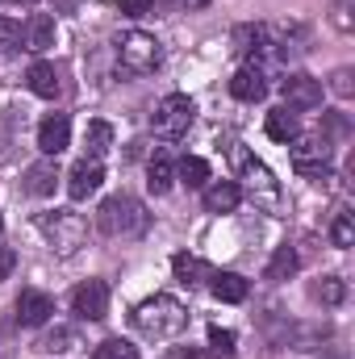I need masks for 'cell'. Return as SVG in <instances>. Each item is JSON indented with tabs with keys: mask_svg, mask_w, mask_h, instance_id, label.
I'll list each match as a JSON object with an SVG mask.
<instances>
[{
	"mask_svg": "<svg viewBox=\"0 0 355 359\" xmlns=\"http://www.w3.org/2000/svg\"><path fill=\"white\" fill-rule=\"evenodd\" d=\"M230 159H234V172H239V192H243L260 213H267V217H284V213H288L284 184L272 176V168H267L264 159H255L247 147H234Z\"/></svg>",
	"mask_w": 355,
	"mask_h": 359,
	"instance_id": "1",
	"label": "cell"
},
{
	"mask_svg": "<svg viewBox=\"0 0 355 359\" xmlns=\"http://www.w3.org/2000/svg\"><path fill=\"white\" fill-rule=\"evenodd\" d=\"M34 226H38V234L51 243V251L55 255H76L80 247H88V217L84 213H76V209H46V213H38L34 217Z\"/></svg>",
	"mask_w": 355,
	"mask_h": 359,
	"instance_id": "2",
	"label": "cell"
},
{
	"mask_svg": "<svg viewBox=\"0 0 355 359\" xmlns=\"http://www.w3.org/2000/svg\"><path fill=\"white\" fill-rule=\"evenodd\" d=\"M147 226H151V213H147L142 201H134L130 192L105 196L100 209H96V230L109 234V238H142Z\"/></svg>",
	"mask_w": 355,
	"mask_h": 359,
	"instance_id": "3",
	"label": "cell"
},
{
	"mask_svg": "<svg viewBox=\"0 0 355 359\" xmlns=\"http://www.w3.org/2000/svg\"><path fill=\"white\" fill-rule=\"evenodd\" d=\"M134 326L147 339H176V334L188 330V305L168 297V292H155L134 309Z\"/></svg>",
	"mask_w": 355,
	"mask_h": 359,
	"instance_id": "4",
	"label": "cell"
},
{
	"mask_svg": "<svg viewBox=\"0 0 355 359\" xmlns=\"http://www.w3.org/2000/svg\"><path fill=\"white\" fill-rule=\"evenodd\" d=\"M113 50H117L121 76H151V72H159V63H163V46H159V38L147 34V29H126V34H117Z\"/></svg>",
	"mask_w": 355,
	"mask_h": 359,
	"instance_id": "5",
	"label": "cell"
},
{
	"mask_svg": "<svg viewBox=\"0 0 355 359\" xmlns=\"http://www.w3.org/2000/svg\"><path fill=\"white\" fill-rule=\"evenodd\" d=\"M192 121H196V104H192L184 92L163 96V100L155 104V113H151V126H155V134H159V138H168V142L184 138V134L192 130Z\"/></svg>",
	"mask_w": 355,
	"mask_h": 359,
	"instance_id": "6",
	"label": "cell"
},
{
	"mask_svg": "<svg viewBox=\"0 0 355 359\" xmlns=\"http://www.w3.org/2000/svg\"><path fill=\"white\" fill-rule=\"evenodd\" d=\"M284 104L293 109V113H309V109H322V80H314V76H305V72H293L284 84Z\"/></svg>",
	"mask_w": 355,
	"mask_h": 359,
	"instance_id": "7",
	"label": "cell"
},
{
	"mask_svg": "<svg viewBox=\"0 0 355 359\" xmlns=\"http://www.w3.org/2000/svg\"><path fill=\"white\" fill-rule=\"evenodd\" d=\"M72 309H76L84 322L109 318V284H105V280H84V284L72 292Z\"/></svg>",
	"mask_w": 355,
	"mask_h": 359,
	"instance_id": "8",
	"label": "cell"
},
{
	"mask_svg": "<svg viewBox=\"0 0 355 359\" xmlns=\"http://www.w3.org/2000/svg\"><path fill=\"white\" fill-rule=\"evenodd\" d=\"M67 147H72V121H67V113H46L38 121V151L51 155V159H59Z\"/></svg>",
	"mask_w": 355,
	"mask_h": 359,
	"instance_id": "9",
	"label": "cell"
},
{
	"mask_svg": "<svg viewBox=\"0 0 355 359\" xmlns=\"http://www.w3.org/2000/svg\"><path fill=\"white\" fill-rule=\"evenodd\" d=\"M100 184H105V168L92 163V159H80L72 168V176H67V196L72 201H88L92 192H100Z\"/></svg>",
	"mask_w": 355,
	"mask_h": 359,
	"instance_id": "10",
	"label": "cell"
},
{
	"mask_svg": "<svg viewBox=\"0 0 355 359\" xmlns=\"http://www.w3.org/2000/svg\"><path fill=\"white\" fill-rule=\"evenodd\" d=\"M51 313H55V301H51L46 292L25 288V292L17 297V322H21V326H46Z\"/></svg>",
	"mask_w": 355,
	"mask_h": 359,
	"instance_id": "11",
	"label": "cell"
},
{
	"mask_svg": "<svg viewBox=\"0 0 355 359\" xmlns=\"http://www.w3.org/2000/svg\"><path fill=\"white\" fill-rule=\"evenodd\" d=\"M59 163L46 155V159H38L29 172H25V180H21V188L29 192V196H55V188H59Z\"/></svg>",
	"mask_w": 355,
	"mask_h": 359,
	"instance_id": "12",
	"label": "cell"
},
{
	"mask_svg": "<svg viewBox=\"0 0 355 359\" xmlns=\"http://www.w3.org/2000/svg\"><path fill=\"white\" fill-rule=\"evenodd\" d=\"M21 46H25V50H34V55L51 50V46H55V17L34 13V17L21 25Z\"/></svg>",
	"mask_w": 355,
	"mask_h": 359,
	"instance_id": "13",
	"label": "cell"
},
{
	"mask_svg": "<svg viewBox=\"0 0 355 359\" xmlns=\"http://www.w3.org/2000/svg\"><path fill=\"white\" fill-rule=\"evenodd\" d=\"M230 42H234V55H243V59H251V63H255L267 46H272V34H267V25L247 21V25H239V29H234V38H230Z\"/></svg>",
	"mask_w": 355,
	"mask_h": 359,
	"instance_id": "14",
	"label": "cell"
},
{
	"mask_svg": "<svg viewBox=\"0 0 355 359\" xmlns=\"http://www.w3.org/2000/svg\"><path fill=\"white\" fill-rule=\"evenodd\" d=\"M230 96H234V100H247V104L264 100V96H267V80H264V72H260L255 63L239 67V72H234V80H230Z\"/></svg>",
	"mask_w": 355,
	"mask_h": 359,
	"instance_id": "15",
	"label": "cell"
},
{
	"mask_svg": "<svg viewBox=\"0 0 355 359\" xmlns=\"http://www.w3.org/2000/svg\"><path fill=\"white\" fill-rule=\"evenodd\" d=\"M201 201H205L209 213H234L239 201H243V192H239L234 180H217V184H205L201 188Z\"/></svg>",
	"mask_w": 355,
	"mask_h": 359,
	"instance_id": "16",
	"label": "cell"
},
{
	"mask_svg": "<svg viewBox=\"0 0 355 359\" xmlns=\"http://www.w3.org/2000/svg\"><path fill=\"white\" fill-rule=\"evenodd\" d=\"M209 288H213V297L226 301V305H243L247 292H251V284H247L239 271H213V276H209Z\"/></svg>",
	"mask_w": 355,
	"mask_h": 359,
	"instance_id": "17",
	"label": "cell"
},
{
	"mask_svg": "<svg viewBox=\"0 0 355 359\" xmlns=\"http://www.w3.org/2000/svg\"><path fill=\"white\" fill-rule=\"evenodd\" d=\"M322 339H330V326H305V322H293V326H284V334H280V343L293 347V351H314V347H322Z\"/></svg>",
	"mask_w": 355,
	"mask_h": 359,
	"instance_id": "18",
	"label": "cell"
},
{
	"mask_svg": "<svg viewBox=\"0 0 355 359\" xmlns=\"http://www.w3.org/2000/svg\"><path fill=\"white\" fill-rule=\"evenodd\" d=\"M76 347H84V339H80L76 326H55V330H46L34 343V351H42V355H63V351H76Z\"/></svg>",
	"mask_w": 355,
	"mask_h": 359,
	"instance_id": "19",
	"label": "cell"
},
{
	"mask_svg": "<svg viewBox=\"0 0 355 359\" xmlns=\"http://www.w3.org/2000/svg\"><path fill=\"white\" fill-rule=\"evenodd\" d=\"M109 151H113V126L109 121H88V130H84V159L100 163Z\"/></svg>",
	"mask_w": 355,
	"mask_h": 359,
	"instance_id": "20",
	"label": "cell"
},
{
	"mask_svg": "<svg viewBox=\"0 0 355 359\" xmlns=\"http://www.w3.org/2000/svg\"><path fill=\"white\" fill-rule=\"evenodd\" d=\"M297 134H301V121H297V113H293L288 104H280V109L267 113V138H276V142H293Z\"/></svg>",
	"mask_w": 355,
	"mask_h": 359,
	"instance_id": "21",
	"label": "cell"
},
{
	"mask_svg": "<svg viewBox=\"0 0 355 359\" xmlns=\"http://www.w3.org/2000/svg\"><path fill=\"white\" fill-rule=\"evenodd\" d=\"M25 84H29L34 96H42V100H55L59 88H63V84H59V72H55L51 63H34V67H29V76H25Z\"/></svg>",
	"mask_w": 355,
	"mask_h": 359,
	"instance_id": "22",
	"label": "cell"
},
{
	"mask_svg": "<svg viewBox=\"0 0 355 359\" xmlns=\"http://www.w3.org/2000/svg\"><path fill=\"white\" fill-rule=\"evenodd\" d=\"M172 271H176L180 284H188V288H196V284H205V280L213 276V268H209L205 259H196V255H176V259H172Z\"/></svg>",
	"mask_w": 355,
	"mask_h": 359,
	"instance_id": "23",
	"label": "cell"
},
{
	"mask_svg": "<svg viewBox=\"0 0 355 359\" xmlns=\"http://www.w3.org/2000/svg\"><path fill=\"white\" fill-rule=\"evenodd\" d=\"M147 184H151V192H155V196L172 192V184H176V168H172V159H168V155H155V159H151V168H147Z\"/></svg>",
	"mask_w": 355,
	"mask_h": 359,
	"instance_id": "24",
	"label": "cell"
},
{
	"mask_svg": "<svg viewBox=\"0 0 355 359\" xmlns=\"http://www.w3.org/2000/svg\"><path fill=\"white\" fill-rule=\"evenodd\" d=\"M297 268H301V259H297V251L293 247H280L272 259H267V268H264V280H288V276H297Z\"/></svg>",
	"mask_w": 355,
	"mask_h": 359,
	"instance_id": "25",
	"label": "cell"
},
{
	"mask_svg": "<svg viewBox=\"0 0 355 359\" xmlns=\"http://www.w3.org/2000/svg\"><path fill=\"white\" fill-rule=\"evenodd\" d=\"M330 243H335V247H351V243H355L351 209H339V213H335V222H330Z\"/></svg>",
	"mask_w": 355,
	"mask_h": 359,
	"instance_id": "26",
	"label": "cell"
},
{
	"mask_svg": "<svg viewBox=\"0 0 355 359\" xmlns=\"http://www.w3.org/2000/svg\"><path fill=\"white\" fill-rule=\"evenodd\" d=\"M314 297H318L322 305H343V297H347V284H343L339 276H322V284H314Z\"/></svg>",
	"mask_w": 355,
	"mask_h": 359,
	"instance_id": "27",
	"label": "cell"
},
{
	"mask_svg": "<svg viewBox=\"0 0 355 359\" xmlns=\"http://www.w3.org/2000/svg\"><path fill=\"white\" fill-rule=\"evenodd\" d=\"M180 180H184L188 188H205V184H209V163L196 159V155H188V159L180 163Z\"/></svg>",
	"mask_w": 355,
	"mask_h": 359,
	"instance_id": "28",
	"label": "cell"
},
{
	"mask_svg": "<svg viewBox=\"0 0 355 359\" xmlns=\"http://www.w3.org/2000/svg\"><path fill=\"white\" fill-rule=\"evenodd\" d=\"M92 359H138V351H134V343H126V339H105V343L92 351Z\"/></svg>",
	"mask_w": 355,
	"mask_h": 359,
	"instance_id": "29",
	"label": "cell"
},
{
	"mask_svg": "<svg viewBox=\"0 0 355 359\" xmlns=\"http://www.w3.org/2000/svg\"><path fill=\"white\" fill-rule=\"evenodd\" d=\"M209 351L213 355H234V330H222V326H209Z\"/></svg>",
	"mask_w": 355,
	"mask_h": 359,
	"instance_id": "30",
	"label": "cell"
},
{
	"mask_svg": "<svg viewBox=\"0 0 355 359\" xmlns=\"http://www.w3.org/2000/svg\"><path fill=\"white\" fill-rule=\"evenodd\" d=\"M0 46H21V21L0 17Z\"/></svg>",
	"mask_w": 355,
	"mask_h": 359,
	"instance_id": "31",
	"label": "cell"
},
{
	"mask_svg": "<svg viewBox=\"0 0 355 359\" xmlns=\"http://www.w3.org/2000/svg\"><path fill=\"white\" fill-rule=\"evenodd\" d=\"M351 80H355V76H351V67H339V72L330 76V88H335V96H343V100H347V96L355 92Z\"/></svg>",
	"mask_w": 355,
	"mask_h": 359,
	"instance_id": "32",
	"label": "cell"
},
{
	"mask_svg": "<svg viewBox=\"0 0 355 359\" xmlns=\"http://www.w3.org/2000/svg\"><path fill=\"white\" fill-rule=\"evenodd\" d=\"M117 8H121V17H147L155 8V0H117Z\"/></svg>",
	"mask_w": 355,
	"mask_h": 359,
	"instance_id": "33",
	"label": "cell"
},
{
	"mask_svg": "<svg viewBox=\"0 0 355 359\" xmlns=\"http://www.w3.org/2000/svg\"><path fill=\"white\" fill-rule=\"evenodd\" d=\"M13 268H17V255H13V247H4V243H0V280H8Z\"/></svg>",
	"mask_w": 355,
	"mask_h": 359,
	"instance_id": "34",
	"label": "cell"
},
{
	"mask_svg": "<svg viewBox=\"0 0 355 359\" xmlns=\"http://www.w3.org/2000/svg\"><path fill=\"white\" fill-rule=\"evenodd\" d=\"M155 4H163V8H176V13H192V8H205L209 0H155Z\"/></svg>",
	"mask_w": 355,
	"mask_h": 359,
	"instance_id": "35",
	"label": "cell"
},
{
	"mask_svg": "<svg viewBox=\"0 0 355 359\" xmlns=\"http://www.w3.org/2000/svg\"><path fill=\"white\" fill-rule=\"evenodd\" d=\"M335 25L339 29H351V0H339L335 4Z\"/></svg>",
	"mask_w": 355,
	"mask_h": 359,
	"instance_id": "36",
	"label": "cell"
},
{
	"mask_svg": "<svg viewBox=\"0 0 355 359\" xmlns=\"http://www.w3.org/2000/svg\"><path fill=\"white\" fill-rule=\"evenodd\" d=\"M168 359H205V355H201L196 347H172V351H168Z\"/></svg>",
	"mask_w": 355,
	"mask_h": 359,
	"instance_id": "37",
	"label": "cell"
},
{
	"mask_svg": "<svg viewBox=\"0 0 355 359\" xmlns=\"http://www.w3.org/2000/svg\"><path fill=\"white\" fill-rule=\"evenodd\" d=\"M0 4H38V0H0Z\"/></svg>",
	"mask_w": 355,
	"mask_h": 359,
	"instance_id": "38",
	"label": "cell"
},
{
	"mask_svg": "<svg viewBox=\"0 0 355 359\" xmlns=\"http://www.w3.org/2000/svg\"><path fill=\"white\" fill-rule=\"evenodd\" d=\"M0 226H4V222H0Z\"/></svg>",
	"mask_w": 355,
	"mask_h": 359,
	"instance_id": "39",
	"label": "cell"
}]
</instances>
